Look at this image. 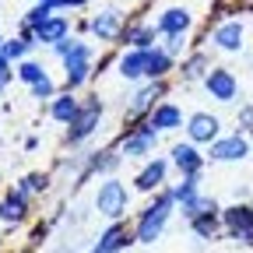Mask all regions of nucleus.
Returning <instances> with one entry per match:
<instances>
[{"label": "nucleus", "instance_id": "nucleus-1", "mask_svg": "<svg viewBox=\"0 0 253 253\" xmlns=\"http://www.w3.org/2000/svg\"><path fill=\"white\" fill-rule=\"evenodd\" d=\"M172 194H162L144 214H141V225H137V243H155L158 239V232H162V225H166V218H169V208H172Z\"/></svg>", "mask_w": 253, "mask_h": 253}, {"label": "nucleus", "instance_id": "nucleus-2", "mask_svg": "<svg viewBox=\"0 0 253 253\" xmlns=\"http://www.w3.org/2000/svg\"><path fill=\"white\" fill-rule=\"evenodd\" d=\"M95 208H99V214L106 218H120L126 211V186L120 179H106L99 186V197H95Z\"/></svg>", "mask_w": 253, "mask_h": 253}, {"label": "nucleus", "instance_id": "nucleus-3", "mask_svg": "<svg viewBox=\"0 0 253 253\" xmlns=\"http://www.w3.org/2000/svg\"><path fill=\"white\" fill-rule=\"evenodd\" d=\"M99 116H102V106H99V99L84 102V106L78 109V116L71 120V141H81V137H88V134L95 130V123H99Z\"/></svg>", "mask_w": 253, "mask_h": 253}, {"label": "nucleus", "instance_id": "nucleus-4", "mask_svg": "<svg viewBox=\"0 0 253 253\" xmlns=\"http://www.w3.org/2000/svg\"><path fill=\"white\" fill-rule=\"evenodd\" d=\"M155 141H158V134H155V126H151V123H144V126H137L134 134H126V137H123V155H126V158H137V155H148V151L155 148Z\"/></svg>", "mask_w": 253, "mask_h": 253}, {"label": "nucleus", "instance_id": "nucleus-5", "mask_svg": "<svg viewBox=\"0 0 253 253\" xmlns=\"http://www.w3.org/2000/svg\"><path fill=\"white\" fill-rule=\"evenodd\" d=\"M204 84H208V91H211V99H218V102H232V99H236V78H232L229 71H221V67L208 71Z\"/></svg>", "mask_w": 253, "mask_h": 253}, {"label": "nucleus", "instance_id": "nucleus-6", "mask_svg": "<svg viewBox=\"0 0 253 253\" xmlns=\"http://www.w3.org/2000/svg\"><path fill=\"white\" fill-rule=\"evenodd\" d=\"M186 134H190V141H197V144H211V141L218 137V116H211V113H194V116H190Z\"/></svg>", "mask_w": 253, "mask_h": 253}, {"label": "nucleus", "instance_id": "nucleus-7", "mask_svg": "<svg viewBox=\"0 0 253 253\" xmlns=\"http://www.w3.org/2000/svg\"><path fill=\"white\" fill-rule=\"evenodd\" d=\"M225 225H229V232L236 239H250V232H253V211L250 208H229L225 211Z\"/></svg>", "mask_w": 253, "mask_h": 253}, {"label": "nucleus", "instance_id": "nucleus-8", "mask_svg": "<svg viewBox=\"0 0 253 253\" xmlns=\"http://www.w3.org/2000/svg\"><path fill=\"white\" fill-rule=\"evenodd\" d=\"M148 60H151V49H130V53L120 60V74H123V78H141V74H148Z\"/></svg>", "mask_w": 253, "mask_h": 253}, {"label": "nucleus", "instance_id": "nucleus-9", "mask_svg": "<svg viewBox=\"0 0 253 253\" xmlns=\"http://www.w3.org/2000/svg\"><path fill=\"white\" fill-rule=\"evenodd\" d=\"M186 28H190V11H183V7H169L162 14V21H158V32H166V36H183Z\"/></svg>", "mask_w": 253, "mask_h": 253}, {"label": "nucleus", "instance_id": "nucleus-10", "mask_svg": "<svg viewBox=\"0 0 253 253\" xmlns=\"http://www.w3.org/2000/svg\"><path fill=\"white\" fill-rule=\"evenodd\" d=\"M246 155V141L243 137H225V141H218L211 144V158H218V162H236V158Z\"/></svg>", "mask_w": 253, "mask_h": 253}, {"label": "nucleus", "instance_id": "nucleus-11", "mask_svg": "<svg viewBox=\"0 0 253 253\" xmlns=\"http://www.w3.org/2000/svg\"><path fill=\"white\" fill-rule=\"evenodd\" d=\"M172 158H176V166L183 169V176H197L201 172V155L194 151V144H176Z\"/></svg>", "mask_w": 253, "mask_h": 253}, {"label": "nucleus", "instance_id": "nucleus-12", "mask_svg": "<svg viewBox=\"0 0 253 253\" xmlns=\"http://www.w3.org/2000/svg\"><path fill=\"white\" fill-rule=\"evenodd\" d=\"M36 32V42H63V36H67V21L63 18H46Z\"/></svg>", "mask_w": 253, "mask_h": 253}, {"label": "nucleus", "instance_id": "nucleus-13", "mask_svg": "<svg viewBox=\"0 0 253 253\" xmlns=\"http://www.w3.org/2000/svg\"><path fill=\"white\" fill-rule=\"evenodd\" d=\"M151 126H158V130H172V126H179L183 123V113L172 106V102H166V106H158L155 113H151V120H148Z\"/></svg>", "mask_w": 253, "mask_h": 253}, {"label": "nucleus", "instance_id": "nucleus-14", "mask_svg": "<svg viewBox=\"0 0 253 253\" xmlns=\"http://www.w3.org/2000/svg\"><path fill=\"white\" fill-rule=\"evenodd\" d=\"M91 32H95L99 39H116V36H120V14H116V11L99 14V18L91 21Z\"/></svg>", "mask_w": 253, "mask_h": 253}, {"label": "nucleus", "instance_id": "nucleus-15", "mask_svg": "<svg viewBox=\"0 0 253 253\" xmlns=\"http://www.w3.org/2000/svg\"><path fill=\"white\" fill-rule=\"evenodd\" d=\"M130 243V236H126V229L123 225H113V229H106V236L99 239V246H95V253H116L120 246H126Z\"/></svg>", "mask_w": 253, "mask_h": 253}, {"label": "nucleus", "instance_id": "nucleus-16", "mask_svg": "<svg viewBox=\"0 0 253 253\" xmlns=\"http://www.w3.org/2000/svg\"><path fill=\"white\" fill-rule=\"evenodd\" d=\"M214 42L221 46V49H239L243 46V28L232 21V25H221L218 32H214Z\"/></svg>", "mask_w": 253, "mask_h": 253}, {"label": "nucleus", "instance_id": "nucleus-17", "mask_svg": "<svg viewBox=\"0 0 253 253\" xmlns=\"http://www.w3.org/2000/svg\"><path fill=\"white\" fill-rule=\"evenodd\" d=\"M218 211V204L211 201V197H190V201H183V214L194 221V218H204V214H214Z\"/></svg>", "mask_w": 253, "mask_h": 253}, {"label": "nucleus", "instance_id": "nucleus-18", "mask_svg": "<svg viewBox=\"0 0 253 253\" xmlns=\"http://www.w3.org/2000/svg\"><path fill=\"white\" fill-rule=\"evenodd\" d=\"M162 176H166V162H151V166H144V172L137 176V186H141V190H155L158 183H162Z\"/></svg>", "mask_w": 253, "mask_h": 253}, {"label": "nucleus", "instance_id": "nucleus-19", "mask_svg": "<svg viewBox=\"0 0 253 253\" xmlns=\"http://www.w3.org/2000/svg\"><path fill=\"white\" fill-rule=\"evenodd\" d=\"M78 109H81V106L71 99V95H63V99H56V102H53V120H60V123H71V120L78 116Z\"/></svg>", "mask_w": 253, "mask_h": 253}, {"label": "nucleus", "instance_id": "nucleus-20", "mask_svg": "<svg viewBox=\"0 0 253 253\" xmlns=\"http://www.w3.org/2000/svg\"><path fill=\"white\" fill-rule=\"evenodd\" d=\"M0 218L4 221H21L25 218V197L18 194V197H7L4 204H0Z\"/></svg>", "mask_w": 253, "mask_h": 253}, {"label": "nucleus", "instance_id": "nucleus-21", "mask_svg": "<svg viewBox=\"0 0 253 253\" xmlns=\"http://www.w3.org/2000/svg\"><path fill=\"white\" fill-rule=\"evenodd\" d=\"M158 95H162V84H148V88H141V91L134 95V106H130V109H134V113L148 109V106H151V102L158 99Z\"/></svg>", "mask_w": 253, "mask_h": 253}, {"label": "nucleus", "instance_id": "nucleus-22", "mask_svg": "<svg viewBox=\"0 0 253 253\" xmlns=\"http://www.w3.org/2000/svg\"><path fill=\"white\" fill-rule=\"evenodd\" d=\"M169 63H172L169 53H158V49H155L151 60H148V74H151V78H166V74H169Z\"/></svg>", "mask_w": 253, "mask_h": 253}, {"label": "nucleus", "instance_id": "nucleus-23", "mask_svg": "<svg viewBox=\"0 0 253 253\" xmlns=\"http://www.w3.org/2000/svg\"><path fill=\"white\" fill-rule=\"evenodd\" d=\"M151 39H155L151 28H130V32H126V42H134V49H148Z\"/></svg>", "mask_w": 253, "mask_h": 253}, {"label": "nucleus", "instance_id": "nucleus-24", "mask_svg": "<svg viewBox=\"0 0 253 253\" xmlns=\"http://www.w3.org/2000/svg\"><path fill=\"white\" fill-rule=\"evenodd\" d=\"M18 78H21V81H28V84H36V81H42V78H46V71L39 67V63H32V60H25L21 67H18Z\"/></svg>", "mask_w": 253, "mask_h": 253}, {"label": "nucleus", "instance_id": "nucleus-25", "mask_svg": "<svg viewBox=\"0 0 253 253\" xmlns=\"http://www.w3.org/2000/svg\"><path fill=\"white\" fill-rule=\"evenodd\" d=\"M172 197H176V201H190V197H197V176H183V183L172 190Z\"/></svg>", "mask_w": 253, "mask_h": 253}, {"label": "nucleus", "instance_id": "nucleus-26", "mask_svg": "<svg viewBox=\"0 0 253 253\" xmlns=\"http://www.w3.org/2000/svg\"><path fill=\"white\" fill-rule=\"evenodd\" d=\"M25 46H28L25 39H7V42H4V49H0V53H4L7 60H18V56H25Z\"/></svg>", "mask_w": 253, "mask_h": 253}, {"label": "nucleus", "instance_id": "nucleus-27", "mask_svg": "<svg viewBox=\"0 0 253 253\" xmlns=\"http://www.w3.org/2000/svg\"><path fill=\"white\" fill-rule=\"evenodd\" d=\"M194 229L201 236H214L218 232V221H214V214H204V218H194Z\"/></svg>", "mask_w": 253, "mask_h": 253}, {"label": "nucleus", "instance_id": "nucleus-28", "mask_svg": "<svg viewBox=\"0 0 253 253\" xmlns=\"http://www.w3.org/2000/svg\"><path fill=\"white\" fill-rule=\"evenodd\" d=\"M32 95H36V99H49V95H53V81L49 78L36 81V84H32Z\"/></svg>", "mask_w": 253, "mask_h": 253}, {"label": "nucleus", "instance_id": "nucleus-29", "mask_svg": "<svg viewBox=\"0 0 253 253\" xmlns=\"http://www.w3.org/2000/svg\"><path fill=\"white\" fill-rule=\"evenodd\" d=\"M204 63H208L204 56H194V60H190V63H186V67H183V78H197V74L204 71Z\"/></svg>", "mask_w": 253, "mask_h": 253}, {"label": "nucleus", "instance_id": "nucleus-30", "mask_svg": "<svg viewBox=\"0 0 253 253\" xmlns=\"http://www.w3.org/2000/svg\"><path fill=\"white\" fill-rule=\"evenodd\" d=\"M42 186H46V179H42V176H28V179H25V186H21V194H28V190H42Z\"/></svg>", "mask_w": 253, "mask_h": 253}, {"label": "nucleus", "instance_id": "nucleus-31", "mask_svg": "<svg viewBox=\"0 0 253 253\" xmlns=\"http://www.w3.org/2000/svg\"><path fill=\"white\" fill-rule=\"evenodd\" d=\"M7 78H11V71H7V56L0 53V84H7Z\"/></svg>", "mask_w": 253, "mask_h": 253}, {"label": "nucleus", "instance_id": "nucleus-32", "mask_svg": "<svg viewBox=\"0 0 253 253\" xmlns=\"http://www.w3.org/2000/svg\"><path fill=\"white\" fill-rule=\"evenodd\" d=\"M84 0H53V7H81Z\"/></svg>", "mask_w": 253, "mask_h": 253}, {"label": "nucleus", "instance_id": "nucleus-33", "mask_svg": "<svg viewBox=\"0 0 253 253\" xmlns=\"http://www.w3.org/2000/svg\"><path fill=\"white\" fill-rule=\"evenodd\" d=\"M176 49H183V36H169V53H176Z\"/></svg>", "mask_w": 253, "mask_h": 253}, {"label": "nucleus", "instance_id": "nucleus-34", "mask_svg": "<svg viewBox=\"0 0 253 253\" xmlns=\"http://www.w3.org/2000/svg\"><path fill=\"white\" fill-rule=\"evenodd\" d=\"M39 4H53V0H39Z\"/></svg>", "mask_w": 253, "mask_h": 253}, {"label": "nucleus", "instance_id": "nucleus-35", "mask_svg": "<svg viewBox=\"0 0 253 253\" xmlns=\"http://www.w3.org/2000/svg\"><path fill=\"white\" fill-rule=\"evenodd\" d=\"M0 88H4V84H0Z\"/></svg>", "mask_w": 253, "mask_h": 253}]
</instances>
